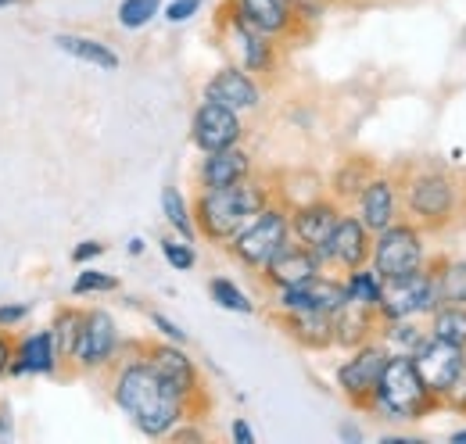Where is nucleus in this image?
Returning <instances> with one entry per match:
<instances>
[{
	"instance_id": "obj_1",
	"label": "nucleus",
	"mask_w": 466,
	"mask_h": 444,
	"mask_svg": "<svg viewBox=\"0 0 466 444\" xmlns=\"http://www.w3.org/2000/svg\"><path fill=\"white\" fill-rule=\"evenodd\" d=\"M112 401L118 412L144 434V438H169L183 419L190 416V405L176 394L155 369L151 362L140 355V344H133V351H118L116 366H112Z\"/></svg>"
},
{
	"instance_id": "obj_2",
	"label": "nucleus",
	"mask_w": 466,
	"mask_h": 444,
	"mask_svg": "<svg viewBox=\"0 0 466 444\" xmlns=\"http://www.w3.org/2000/svg\"><path fill=\"white\" fill-rule=\"evenodd\" d=\"M273 197H277V190L258 176H248V179H240L233 187H219V190H198V197H194L198 237L227 247L233 233L255 219Z\"/></svg>"
},
{
	"instance_id": "obj_3",
	"label": "nucleus",
	"mask_w": 466,
	"mask_h": 444,
	"mask_svg": "<svg viewBox=\"0 0 466 444\" xmlns=\"http://www.w3.org/2000/svg\"><path fill=\"white\" fill-rule=\"evenodd\" d=\"M399 190H402V216L423 226L427 233L452 226V219L463 212V179L452 176L449 168H409L399 179Z\"/></svg>"
},
{
	"instance_id": "obj_4",
	"label": "nucleus",
	"mask_w": 466,
	"mask_h": 444,
	"mask_svg": "<svg viewBox=\"0 0 466 444\" xmlns=\"http://www.w3.org/2000/svg\"><path fill=\"white\" fill-rule=\"evenodd\" d=\"M434 409H445V405L423 384L412 355H391L380 373V384L373 390L370 412H377L380 419H391V423H416V419L431 416Z\"/></svg>"
},
{
	"instance_id": "obj_5",
	"label": "nucleus",
	"mask_w": 466,
	"mask_h": 444,
	"mask_svg": "<svg viewBox=\"0 0 466 444\" xmlns=\"http://www.w3.org/2000/svg\"><path fill=\"white\" fill-rule=\"evenodd\" d=\"M291 240V205L273 197L255 219L248 226H240L227 240V251L237 266L251 269V273H262V266Z\"/></svg>"
},
{
	"instance_id": "obj_6",
	"label": "nucleus",
	"mask_w": 466,
	"mask_h": 444,
	"mask_svg": "<svg viewBox=\"0 0 466 444\" xmlns=\"http://www.w3.org/2000/svg\"><path fill=\"white\" fill-rule=\"evenodd\" d=\"M431 258H427V229L416 226L412 219L391 222L388 229L373 233V255H370V266L380 273L384 279H399L409 277L416 269H423Z\"/></svg>"
},
{
	"instance_id": "obj_7",
	"label": "nucleus",
	"mask_w": 466,
	"mask_h": 444,
	"mask_svg": "<svg viewBox=\"0 0 466 444\" xmlns=\"http://www.w3.org/2000/svg\"><path fill=\"white\" fill-rule=\"evenodd\" d=\"M441 305L438 298V283H434V269L431 262L409 277L384 279V298L377 305L380 319H427L434 308Z\"/></svg>"
},
{
	"instance_id": "obj_8",
	"label": "nucleus",
	"mask_w": 466,
	"mask_h": 444,
	"mask_svg": "<svg viewBox=\"0 0 466 444\" xmlns=\"http://www.w3.org/2000/svg\"><path fill=\"white\" fill-rule=\"evenodd\" d=\"M140 355L151 362V369L169 384V388L190 405V416L205 405V384H201V369L198 362L183 351V344H173V340H147L140 344Z\"/></svg>"
},
{
	"instance_id": "obj_9",
	"label": "nucleus",
	"mask_w": 466,
	"mask_h": 444,
	"mask_svg": "<svg viewBox=\"0 0 466 444\" xmlns=\"http://www.w3.org/2000/svg\"><path fill=\"white\" fill-rule=\"evenodd\" d=\"M388 358H391V351H388L377 337L366 340V344H359V348H351L349 358L334 369L338 390L349 398V405H355V409H370L373 390H377V384H380V373H384Z\"/></svg>"
},
{
	"instance_id": "obj_10",
	"label": "nucleus",
	"mask_w": 466,
	"mask_h": 444,
	"mask_svg": "<svg viewBox=\"0 0 466 444\" xmlns=\"http://www.w3.org/2000/svg\"><path fill=\"white\" fill-rule=\"evenodd\" d=\"M118 351H122V337L116 316L108 308H83V330L72 366L79 373H105L116 366Z\"/></svg>"
},
{
	"instance_id": "obj_11",
	"label": "nucleus",
	"mask_w": 466,
	"mask_h": 444,
	"mask_svg": "<svg viewBox=\"0 0 466 444\" xmlns=\"http://www.w3.org/2000/svg\"><path fill=\"white\" fill-rule=\"evenodd\" d=\"M219 25H223V36H227L233 57H237V65H240L244 72H251V76H273V72H277L280 40L258 33L251 22H244V18L233 11L230 4H227V11H223Z\"/></svg>"
},
{
	"instance_id": "obj_12",
	"label": "nucleus",
	"mask_w": 466,
	"mask_h": 444,
	"mask_svg": "<svg viewBox=\"0 0 466 444\" xmlns=\"http://www.w3.org/2000/svg\"><path fill=\"white\" fill-rule=\"evenodd\" d=\"M345 305H349V290H345V277L338 273H319L305 283L273 290L277 316H288V312H330L334 316Z\"/></svg>"
},
{
	"instance_id": "obj_13",
	"label": "nucleus",
	"mask_w": 466,
	"mask_h": 444,
	"mask_svg": "<svg viewBox=\"0 0 466 444\" xmlns=\"http://www.w3.org/2000/svg\"><path fill=\"white\" fill-rule=\"evenodd\" d=\"M319 255V262H323V269L327 273H351V269H359V266H370V255H373V233L366 229V222L359 219L355 212H345L338 226H334V233H330V240L316 251Z\"/></svg>"
},
{
	"instance_id": "obj_14",
	"label": "nucleus",
	"mask_w": 466,
	"mask_h": 444,
	"mask_svg": "<svg viewBox=\"0 0 466 444\" xmlns=\"http://www.w3.org/2000/svg\"><path fill=\"white\" fill-rule=\"evenodd\" d=\"M244 140V122H240V111L227 108V105H216V101H205L194 108L190 118V144L208 155V151H223Z\"/></svg>"
},
{
	"instance_id": "obj_15",
	"label": "nucleus",
	"mask_w": 466,
	"mask_h": 444,
	"mask_svg": "<svg viewBox=\"0 0 466 444\" xmlns=\"http://www.w3.org/2000/svg\"><path fill=\"white\" fill-rule=\"evenodd\" d=\"M412 362H416L423 384L434 390L438 398H445V390L452 388V380L460 377V369L466 366V348L452 344V340H441V337L431 333V337L416 348Z\"/></svg>"
},
{
	"instance_id": "obj_16",
	"label": "nucleus",
	"mask_w": 466,
	"mask_h": 444,
	"mask_svg": "<svg viewBox=\"0 0 466 444\" xmlns=\"http://www.w3.org/2000/svg\"><path fill=\"white\" fill-rule=\"evenodd\" d=\"M355 216L366 222L370 233H380L391 222L402 219V190H399V179L388 176V172H373L370 183L362 187V194L355 197Z\"/></svg>"
},
{
	"instance_id": "obj_17",
	"label": "nucleus",
	"mask_w": 466,
	"mask_h": 444,
	"mask_svg": "<svg viewBox=\"0 0 466 444\" xmlns=\"http://www.w3.org/2000/svg\"><path fill=\"white\" fill-rule=\"evenodd\" d=\"M61 351L58 340H55V330L51 327H40L33 333H22L15 337V358H11V377H55L61 369Z\"/></svg>"
},
{
	"instance_id": "obj_18",
	"label": "nucleus",
	"mask_w": 466,
	"mask_h": 444,
	"mask_svg": "<svg viewBox=\"0 0 466 444\" xmlns=\"http://www.w3.org/2000/svg\"><path fill=\"white\" fill-rule=\"evenodd\" d=\"M341 216H345V205L334 201L330 194L327 197L301 201V205H291V237L298 244L319 251L330 240V233H334V226H338Z\"/></svg>"
},
{
	"instance_id": "obj_19",
	"label": "nucleus",
	"mask_w": 466,
	"mask_h": 444,
	"mask_svg": "<svg viewBox=\"0 0 466 444\" xmlns=\"http://www.w3.org/2000/svg\"><path fill=\"white\" fill-rule=\"evenodd\" d=\"M201 97H205V101H216V105H227V108L240 111V115H248V111H255L262 105V86H258V79H255L251 72H244V68L233 61V65H223L219 72L208 76Z\"/></svg>"
},
{
	"instance_id": "obj_20",
	"label": "nucleus",
	"mask_w": 466,
	"mask_h": 444,
	"mask_svg": "<svg viewBox=\"0 0 466 444\" xmlns=\"http://www.w3.org/2000/svg\"><path fill=\"white\" fill-rule=\"evenodd\" d=\"M319 273H327L323 269V262H319V255L312 251V247H305V244H298V240H288L266 266H262V283L269 287V290H284V287H294V283H305V279L319 277Z\"/></svg>"
},
{
	"instance_id": "obj_21",
	"label": "nucleus",
	"mask_w": 466,
	"mask_h": 444,
	"mask_svg": "<svg viewBox=\"0 0 466 444\" xmlns=\"http://www.w3.org/2000/svg\"><path fill=\"white\" fill-rule=\"evenodd\" d=\"M230 7L244 22H251L258 33H266L273 40H291L301 33V22L294 15L291 0H230Z\"/></svg>"
},
{
	"instance_id": "obj_22",
	"label": "nucleus",
	"mask_w": 466,
	"mask_h": 444,
	"mask_svg": "<svg viewBox=\"0 0 466 444\" xmlns=\"http://www.w3.org/2000/svg\"><path fill=\"white\" fill-rule=\"evenodd\" d=\"M255 176V158L233 144V147H223V151H208L198 166V187L201 190H219V187H233L240 179Z\"/></svg>"
},
{
	"instance_id": "obj_23",
	"label": "nucleus",
	"mask_w": 466,
	"mask_h": 444,
	"mask_svg": "<svg viewBox=\"0 0 466 444\" xmlns=\"http://www.w3.org/2000/svg\"><path fill=\"white\" fill-rule=\"evenodd\" d=\"M277 319L288 330V337L298 340L301 348H309V351L334 348V316L330 312H288V316H277Z\"/></svg>"
},
{
	"instance_id": "obj_24",
	"label": "nucleus",
	"mask_w": 466,
	"mask_h": 444,
	"mask_svg": "<svg viewBox=\"0 0 466 444\" xmlns=\"http://www.w3.org/2000/svg\"><path fill=\"white\" fill-rule=\"evenodd\" d=\"M377 327H380V316L377 308H362V305H345L341 312H334V348H359L366 340L377 337Z\"/></svg>"
},
{
	"instance_id": "obj_25",
	"label": "nucleus",
	"mask_w": 466,
	"mask_h": 444,
	"mask_svg": "<svg viewBox=\"0 0 466 444\" xmlns=\"http://www.w3.org/2000/svg\"><path fill=\"white\" fill-rule=\"evenodd\" d=\"M55 47H58L61 55L76 57V61H83V65H94V68H101V72H118V65H122V57H118L105 40H97V36L58 33V36H55Z\"/></svg>"
},
{
	"instance_id": "obj_26",
	"label": "nucleus",
	"mask_w": 466,
	"mask_h": 444,
	"mask_svg": "<svg viewBox=\"0 0 466 444\" xmlns=\"http://www.w3.org/2000/svg\"><path fill=\"white\" fill-rule=\"evenodd\" d=\"M431 337L427 319H380L377 340L391 351V355H416V348Z\"/></svg>"
},
{
	"instance_id": "obj_27",
	"label": "nucleus",
	"mask_w": 466,
	"mask_h": 444,
	"mask_svg": "<svg viewBox=\"0 0 466 444\" xmlns=\"http://www.w3.org/2000/svg\"><path fill=\"white\" fill-rule=\"evenodd\" d=\"M373 172H377V168H373V162H370V158L351 155V158H345L341 166L334 168L327 194H330L334 201H341V205H355V197L362 194V187L370 183V176H373Z\"/></svg>"
},
{
	"instance_id": "obj_28",
	"label": "nucleus",
	"mask_w": 466,
	"mask_h": 444,
	"mask_svg": "<svg viewBox=\"0 0 466 444\" xmlns=\"http://www.w3.org/2000/svg\"><path fill=\"white\" fill-rule=\"evenodd\" d=\"M438 298L445 305H466V258H438L431 262Z\"/></svg>"
},
{
	"instance_id": "obj_29",
	"label": "nucleus",
	"mask_w": 466,
	"mask_h": 444,
	"mask_svg": "<svg viewBox=\"0 0 466 444\" xmlns=\"http://www.w3.org/2000/svg\"><path fill=\"white\" fill-rule=\"evenodd\" d=\"M162 216L169 222V229L179 233L183 240H198V222H194V205L183 197L179 187H162Z\"/></svg>"
},
{
	"instance_id": "obj_30",
	"label": "nucleus",
	"mask_w": 466,
	"mask_h": 444,
	"mask_svg": "<svg viewBox=\"0 0 466 444\" xmlns=\"http://www.w3.org/2000/svg\"><path fill=\"white\" fill-rule=\"evenodd\" d=\"M345 290H349L351 305L377 308L380 298H384V277H380L373 266H359V269L345 273Z\"/></svg>"
},
{
	"instance_id": "obj_31",
	"label": "nucleus",
	"mask_w": 466,
	"mask_h": 444,
	"mask_svg": "<svg viewBox=\"0 0 466 444\" xmlns=\"http://www.w3.org/2000/svg\"><path fill=\"white\" fill-rule=\"evenodd\" d=\"M427 323H431V333H434V337L466 348V305H445V301H441V305L427 316Z\"/></svg>"
},
{
	"instance_id": "obj_32",
	"label": "nucleus",
	"mask_w": 466,
	"mask_h": 444,
	"mask_svg": "<svg viewBox=\"0 0 466 444\" xmlns=\"http://www.w3.org/2000/svg\"><path fill=\"white\" fill-rule=\"evenodd\" d=\"M51 330H55V340H58L61 358L72 366V358H76V348H79V330H83V308L61 305L58 316H55V323H51Z\"/></svg>"
},
{
	"instance_id": "obj_33",
	"label": "nucleus",
	"mask_w": 466,
	"mask_h": 444,
	"mask_svg": "<svg viewBox=\"0 0 466 444\" xmlns=\"http://www.w3.org/2000/svg\"><path fill=\"white\" fill-rule=\"evenodd\" d=\"M208 298L223 308V312H237V316H255V301L233 283L230 277H212L208 279Z\"/></svg>"
},
{
	"instance_id": "obj_34",
	"label": "nucleus",
	"mask_w": 466,
	"mask_h": 444,
	"mask_svg": "<svg viewBox=\"0 0 466 444\" xmlns=\"http://www.w3.org/2000/svg\"><path fill=\"white\" fill-rule=\"evenodd\" d=\"M162 15V0H118L116 18L126 33H137L144 25H151Z\"/></svg>"
},
{
	"instance_id": "obj_35",
	"label": "nucleus",
	"mask_w": 466,
	"mask_h": 444,
	"mask_svg": "<svg viewBox=\"0 0 466 444\" xmlns=\"http://www.w3.org/2000/svg\"><path fill=\"white\" fill-rule=\"evenodd\" d=\"M118 277L94 269V266H79V273L72 279V298H94V294H116Z\"/></svg>"
},
{
	"instance_id": "obj_36",
	"label": "nucleus",
	"mask_w": 466,
	"mask_h": 444,
	"mask_svg": "<svg viewBox=\"0 0 466 444\" xmlns=\"http://www.w3.org/2000/svg\"><path fill=\"white\" fill-rule=\"evenodd\" d=\"M158 251H162V258L173 266L176 273H190V269L198 266L194 240H183L179 233H173V237H162V240H158Z\"/></svg>"
},
{
	"instance_id": "obj_37",
	"label": "nucleus",
	"mask_w": 466,
	"mask_h": 444,
	"mask_svg": "<svg viewBox=\"0 0 466 444\" xmlns=\"http://www.w3.org/2000/svg\"><path fill=\"white\" fill-rule=\"evenodd\" d=\"M33 316V305L29 301H0V330H18L25 319Z\"/></svg>"
},
{
	"instance_id": "obj_38",
	"label": "nucleus",
	"mask_w": 466,
	"mask_h": 444,
	"mask_svg": "<svg viewBox=\"0 0 466 444\" xmlns=\"http://www.w3.org/2000/svg\"><path fill=\"white\" fill-rule=\"evenodd\" d=\"M201 7H205V0H169V4H162V15H166L169 25H183V22H190Z\"/></svg>"
},
{
	"instance_id": "obj_39",
	"label": "nucleus",
	"mask_w": 466,
	"mask_h": 444,
	"mask_svg": "<svg viewBox=\"0 0 466 444\" xmlns=\"http://www.w3.org/2000/svg\"><path fill=\"white\" fill-rule=\"evenodd\" d=\"M105 251H108L105 240H79V244L72 247V262H76V266H94Z\"/></svg>"
},
{
	"instance_id": "obj_40",
	"label": "nucleus",
	"mask_w": 466,
	"mask_h": 444,
	"mask_svg": "<svg viewBox=\"0 0 466 444\" xmlns=\"http://www.w3.org/2000/svg\"><path fill=\"white\" fill-rule=\"evenodd\" d=\"M151 327L162 333L166 340H173V344H187V330L179 323H173L166 312H151Z\"/></svg>"
},
{
	"instance_id": "obj_41",
	"label": "nucleus",
	"mask_w": 466,
	"mask_h": 444,
	"mask_svg": "<svg viewBox=\"0 0 466 444\" xmlns=\"http://www.w3.org/2000/svg\"><path fill=\"white\" fill-rule=\"evenodd\" d=\"M441 405H445V409H456V412H466V366L460 369V377L452 380V388L445 390Z\"/></svg>"
},
{
	"instance_id": "obj_42",
	"label": "nucleus",
	"mask_w": 466,
	"mask_h": 444,
	"mask_svg": "<svg viewBox=\"0 0 466 444\" xmlns=\"http://www.w3.org/2000/svg\"><path fill=\"white\" fill-rule=\"evenodd\" d=\"M230 441L233 444H255V430H251V423L244 419V416H237L230 423Z\"/></svg>"
},
{
	"instance_id": "obj_43",
	"label": "nucleus",
	"mask_w": 466,
	"mask_h": 444,
	"mask_svg": "<svg viewBox=\"0 0 466 444\" xmlns=\"http://www.w3.org/2000/svg\"><path fill=\"white\" fill-rule=\"evenodd\" d=\"M15 358V337H7V330H0V377H7Z\"/></svg>"
},
{
	"instance_id": "obj_44",
	"label": "nucleus",
	"mask_w": 466,
	"mask_h": 444,
	"mask_svg": "<svg viewBox=\"0 0 466 444\" xmlns=\"http://www.w3.org/2000/svg\"><path fill=\"white\" fill-rule=\"evenodd\" d=\"M15 438V419H11V409L0 405V441H11Z\"/></svg>"
},
{
	"instance_id": "obj_45",
	"label": "nucleus",
	"mask_w": 466,
	"mask_h": 444,
	"mask_svg": "<svg viewBox=\"0 0 466 444\" xmlns=\"http://www.w3.org/2000/svg\"><path fill=\"white\" fill-rule=\"evenodd\" d=\"M126 251H129L133 258H140V255L147 251V240H144V237H129V240H126Z\"/></svg>"
},
{
	"instance_id": "obj_46",
	"label": "nucleus",
	"mask_w": 466,
	"mask_h": 444,
	"mask_svg": "<svg viewBox=\"0 0 466 444\" xmlns=\"http://www.w3.org/2000/svg\"><path fill=\"white\" fill-rule=\"evenodd\" d=\"M338 434H341V441H362V430H359L355 423H341Z\"/></svg>"
},
{
	"instance_id": "obj_47",
	"label": "nucleus",
	"mask_w": 466,
	"mask_h": 444,
	"mask_svg": "<svg viewBox=\"0 0 466 444\" xmlns=\"http://www.w3.org/2000/svg\"><path fill=\"white\" fill-rule=\"evenodd\" d=\"M449 441H452V444H466V427H463V430H456Z\"/></svg>"
},
{
	"instance_id": "obj_48",
	"label": "nucleus",
	"mask_w": 466,
	"mask_h": 444,
	"mask_svg": "<svg viewBox=\"0 0 466 444\" xmlns=\"http://www.w3.org/2000/svg\"><path fill=\"white\" fill-rule=\"evenodd\" d=\"M11 4H22V0H0V11H4V7H11Z\"/></svg>"
},
{
	"instance_id": "obj_49",
	"label": "nucleus",
	"mask_w": 466,
	"mask_h": 444,
	"mask_svg": "<svg viewBox=\"0 0 466 444\" xmlns=\"http://www.w3.org/2000/svg\"><path fill=\"white\" fill-rule=\"evenodd\" d=\"M323 4H327V0H323Z\"/></svg>"
}]
</instances>
